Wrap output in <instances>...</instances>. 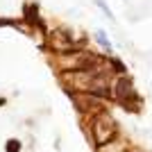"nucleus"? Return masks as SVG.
Returning a JSON list of instances; mask_svg holds the SVG:
<instances>
[{"label": "nucleus", "instance_id": "f257e3e1", "mask_svg": "<svg viewBox=\"0 0 152 152\" xmlns=\"http://www.w3.org/2000/svg\"><path fill=\"white\" fill-rule=\"evenodd\" d=\"M64 77H66L73 86L86 91V93H91V95H100V98H104V95L109 93V77L104 75L98 66L86 68V70H68Z\"/></svg>", "mask_w": 152, "mask_h": 152}, {"label": "nucleus", "instance_id": "f03ea898", "mask_svg": "<svg viewBox=\"0 0 152 152\" xmlns=\"http://www.w3.org/2000/svg\"><path fill=\"white\" fill-rule=\"evenodd\" d=\"M116 136V123L111 121V116L107 114H100L98 118L93 121V139L98 145H104Z\"/></svg>", "mask_w": 152, "mask_h": 152}, {"label": "nucleus", "instance_id": "7ed1b4c3", "mask_svg": "<svg viewBox=\"0 0 152 152\" xmlns=\"http://www.w3.org/2000/svg\"><path fill=\"white\" fill-rule=\"evenodd\" d=\"M114 95L116 100L121 102V104H127L129 100H134L136 98V93H134V84L129 82V77H118L116 80V89H114Z\"/></svg>", "mask_w": 152, "mask_h": 152}, {"label": "nucleus", "instance_id": "20e7f679", "mask_svg": "<svg viewBox=\"0 0 152 152\" xmlns=\"http://www.w3.org/2000/svg\"><path fill=\"white\" fill-rule=\"evenodd\" d=\"M52 48L55 50H64V52H75V45L66 41V32L64 30H57L52 34Z\"/></svg>", "mask_w": 152, "mask_h": 152}, {"label": "nucleus", "instance_id": "39448f33", "mask_svg": "<svg viewBox=\"0 0 152 152\" xmlns=\"http://www.w3.org/2000/svg\"><path fill=\"white\" fill-rule=\"evenodd\" d=\"M95 41L100 43V48H102L104 52H111V50H114V48H111V41H109V37H107V32L100 30V27L95 30Z\"/></svg>", "mask_w": 152, "mask_h": 152}, {"label": "nucleus", "instance_id": "423d86ee", "mask_svg": "<svg viewBox=\"0 0 152 152\" xmlns=\"http://www.w3.org/2000/svg\"><path fill=\"white\" fill-rule=\"evenodd\" d=\"M5 150H7V152H20V141L9 139V141L5 143Z\"/></svg>", "mask_w": 152, "mask_h": 152}, {"label": "nucleus", "instance_id": "0eeeda50", "mask_svg": "<svg viewBox=\"0 0 152 152\" xmlns=\"http://www.w3.org/2000/svg\"><path fill=\"white\" fill-rule=\"evenodd\" d=\"M95 5L100 7L102 12H104V16H107V18H111V20H114V14H111V9H109V5L104 2V0H95Z\"/></svg>", "mask_w": 152, "mask_h": 152}, {"label": "nucleus", "instance_id": "6e6552de", "mask_svg": "<svg viewBox=\"0 0 152 152\" xmlns=\"http://www.w3.org/2000/svg\"><path fill=\"white\" fill-rule=\"evenodd\" d=\"M2 104H5V100H2V98H0V107H2Z\"/></svg>", "mask_w": 152, "mask_h": 152}]
</instances>
